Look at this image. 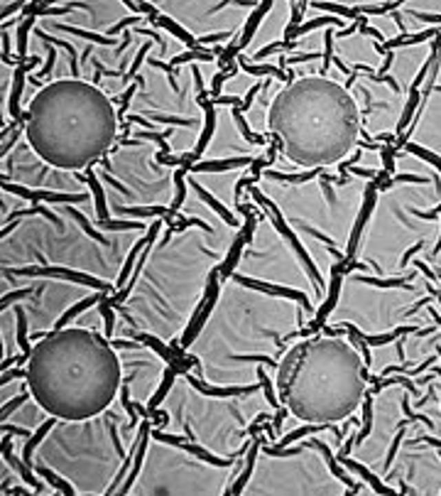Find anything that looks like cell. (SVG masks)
Segmentation results:
<instances>
[{
    "label": "cell",
    "mask_w": 441,
    "mask_h": 496,
    "mask_svg": "<svg viewBox=\"0 0 441 496\" xmlns=\"http://www.w3.org/2000/svg\"><path fill=\"white\" fill-rule=\"evenodd\" d=\"M25 369L34 403L56 420L78 423L96 417L123 389L111 339L94 329H52L34 344Z\"/></svg>",
    "instance_id": "6da1fadb"
},
{
    "label": "cell",
    "mask_w": 441,
    "mask_h": 496,
    "mask_svg": "<svg viewBox=\"0 0 441 496\" xmlns=\"http://www.w3.org/2000/svg\"><path fill=\"white\" fill-rule=\"evenodd\" d=\"M279 403L302 423L329 425L341 440L334 423L351 420L356 408L368 395V364L358 344L343 334H312L292 344L277 361Z\"/></svg>",
    "instance_id": "7a4b0ae2"
},
{
    "label": "cell",
    "mask_w": 441,
    "mask_h": 496,
    "mask_svg": "<svg viewBox=\"0 0 441 496\" xmlns=\"http://www.w3.org/2000/svg\"><path fill=\"white\" fill-rule=\"evenodd\" d=\"M268 136L299 169L336 167L361 145V108L346 86L326 76H304L275 96Z\"/></svg>",
    "instance_id": "3957f363"
},
{
    "label": "cell",
    "mask_w": 441,
    "mask_h": 496,
    "mask_svg": "<svg viewBox=\"0 0 441 496\" xmlns=\"http://www.w3.org/2000/svg\"><path fill=\"white\" fill-rule=\"evenodd\" d=\"M25 116V141L47 165L91 169L123 128L118 108L94 81L59 79L39 86Z\"/></svg>",
    "instance_id": "277c9868"
},
{
    "label": "cell",
    "mask_w": 441,
    "mask_h": 496,
    "mask_svg": "<svg viewBox=\"0 0 441 496\" xmlns=\"http://www.w3.org/2000/svg\"><path fill=\"white\" fill-rule=\"evenodd\" d=\"M218 285H221V276H218V268H213L211 276H208V285H206V293H204L202 304H199V310L194 312V317H191L189 324H186L184 334H182V339H179V347H182V349H186V347L194 342L196 334L202 332L204 322H206V317L211 315V307L218 298Z\"/></svg>",
    "instance_id": "5b68a950"
},
{
    "label": "cell",
    "mask_w": 441,
    "mask_h": 496,
    "mask_svg": "<svg viewBox=\"0 0 441 496\" xmlns=\"http://www.w3.org/2000/svg\"><path fill=\"white\" fill-rule=\"evenodd\" d=\"M255 163L252 158H235V160H204L191 167V172H224V169H238V167H250Z\"/></svg>",
    "instance_id": "8992f818"
},
{
    "label": "cell",
    "mask_w": 441,
    "mask_h": 496,
    "mask_svg": "<svg viewBox=\"0 0 441 496\" xmlns=\"http://www.w3.org/2000/svg\"><path fill=\"white\" fill-rule=\"evenodd\" d=\"M270 8H272V3H260V6L255 8V12L248 17V23H246V28H243V34H240V42H238V52H240V54H243V50H246L248 42L252 40V34H255L257 25H260V20L268 15Z\"/></svg>",
    "instance_id": "52a82bcc"
},
{
    "label": "cell",
    "mask_w": 441,
    "mask_h": 496,
    "mask_svg": "<svg viewBox=\"0 0 441 496\" xmlns=\"http://www.w3.org/2000/svg\"><path fill=\"white\" fill-rule=\"evenodd\" d=\"M324 25H343L338 20V17H316V20H309V23H302L299 28L294 30H287L285 32V42H297L299 37H304V34H309L312 30H319L324 28Z\"/></svg>",
    "instance_id": "ba28073f"
},
{
    "label": "cell",
    "mask_w": 441,
    "mask_h": 496,
    "mask_svg": "<svg viewBox=\"0 0 441 496\" xmlns=\"http://www.w3.org/2000/svg\"><path fill=\"white\" fill-rule=\"evenodd\" d=\"M341 464H346L348 469H353V472H358L361 477H363L365 482H368L370 486H373V491H378V494H395V489H390V486H385V484H380V479L375 477V474H370L368 469L363 467V464H358V462H353L351 457H336Z\"/></svg>",
    "instance_id": "9c48e42d"
},
{
    "label": "cell",
    "mask_w": 441,
    "mask_h": 496,
    "mask_svg": "<svg viewBox=\"0 0 441 496\" xmlns=\"http://www.w3.org/2000/svg\"><path fill=\"white\" fill-rule=\"evenodd\" d=\"M157 25H160V28H164V30H169V32H172L174 37H177V40H182V42H184V45L189 47V50H199V42H196L194 37H191V34L186 32L184 28H182V25L172 23V20H169V17L160 15V17H157Z\"/></svg>",
    "instance_id": "30bf717a"
},
{
    "label": "cell",
    "mask_w": 441,
    "mask_h": 496,
    "mask_svg": "<svg viewBox=\"0 0 441 496\" xmlns=\"http://www.w3.org/2000/svg\"><path fill=\"white\" fill-rule=\"evenodd\" d=\"M32 469L39 474V477H42V479L47 482V484H50V489L59 491V494H76V489H74V486H69L67 482L59 479V477H56L54 472H50V469L42 467V464H32Z\"/></svg>",
    "instance_id": "8fae6325"
},
{
    "label": "cell",
    "mask_w": 441,
    "mask_h": 496,
    "mask_svg": "<svg viewBox=\"0 0 441 496\" xmlns=\"http://www.w3.org/2000/svg\"><path fill=\"white\" fill-rule=\"evenodd\" d=\"M358 282H365V285H375V288H400L407 282V278H397V280H373V278H356Z\"/></svg>",
    "instance_id": "7c38bea8"
},
{
    "label": "cell",
    "mask_w": 441,
    "mask_h": 496,
    "mask_svg": "<svg viewBox=\"0 0 441 496\" xmlns=\"http://www.w3.org/2000/svg\"><path fill=\"white\" fill-rule=\"evenodd\" d=\"M54 59H56V52H54V47H50V56H47V62L42 64V69H39L37 72V76H34V79H47V76H50L52 74V67H54Z\"/></svg>",
    "instance_id": "4fadbf2b"
},
{
    "label": "cell",
    "mask_w": 441,
    "mask_h": 496,
    "mask_svg": "<svg viewBox=\"0 0 441 496\" xmlns=\"http://www.w3.org/2000/svg\"><path fill=\"white\" fill-rule=\"evenodd\" d=\"M28 295H32V290H17V293H12V295H3V307L8 310V302H15V300H20V298H28Z\"/></svg>",
    "instance_id": "5bb4252c"
},
{
    "label": "cell",
    "mask_w": 441,
    "mask_h": 496,
    "mask_svg": "<svg viewBox=\"0 0 441 496\" xmlns=\"http://www.w3.org/2000/svg\"><path fill=\"white\" fill-rule=\"evenodd\" d=\"M25 6L28 3H12V6H3V20H8V15L15 10H25Z\"/></svg>",
    "instance_id": "9a60e30c"
},
{
    "label": "cell",
    "mask_w": 441,
    "mask_h": 496,
    "mask_svg": "<svg viewBox=\"0 0 441 496\" xmlns=\"http://www.w3.org/2000/svg\"><path fill=\"white\" fill-rule=\"evenodd\" d=\"M419 248H422V243H414V246H412V248H407V254H405V256H402V260H400V265H402V268H405V265H407V263H409V258H412V256H414V254H417Z\"/></svg>",
    "instance_id": "2e32d148"
}]
</instances>
